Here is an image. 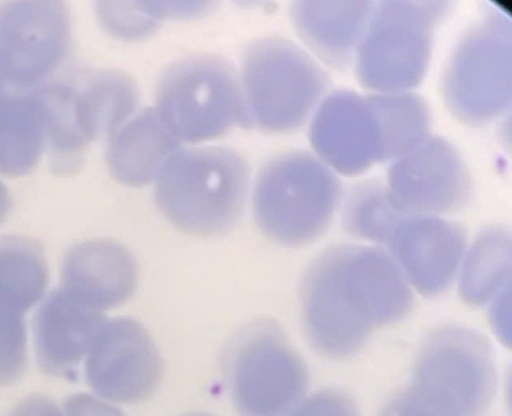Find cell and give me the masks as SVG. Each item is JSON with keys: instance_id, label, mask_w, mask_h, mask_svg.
<instances>
[{"instance_id": "cell-9", "label": "cell", "mask_w": 512, "mask_h": 416, "mask_svg": "<svg viewBox=\"0 0 512 416\" xmlns=\"http://www.w3.org/2000/svg\"><path fill=\"white\" fill-rule=\"evenodd\" d=\"M413 379L443 389L479 415L489 404L496 387L491 348L471 329L441 327L423 343Z\"/></svg>"}, {"instance_id": "cell-8", "label": "cell", "mask_w": 512, "mask_h": 416, "mask_svg": "<svg viewBox=\"0 0 512 416\" xmlns=\"http://www.w3.org/2000/svg\"><path fill=\"white\" fill-rule=\"evenodd\" d=\"M86 379L101 397L122 403L153 394L163 372L161 355L148 331L129 317L107 321L86 360Z\"/></svg>"}, {"instance_id": "cell-25", "label": "cell", "mask_w": 512, "mask_h": 416, "mask_svg": "<svg viewBox=\"0 0 512 416\" xmlns=\"http://www.w3.org/2000/svg\"><path fill=\"white\" fill-rule=\"evenodd\" d=\"M11 416H64V414L50 399L33 396L21 402Z\"/></svg>"}, {"instance_id": "cell-13", "label": "cell", "mask_w": 512, "mask_h": 416, "mask_svg": "<svg viewBox=\"0 0 512 416\" xmlns=\"http://www.w3.org/2000/svg\"><path fill=\"white\" fill-rule=\"evenodd\" d=\"M106 322L101 312L86 307L61 288L52 293L34 321L35 347L42 370L72 377Z\"/></svg>"}, {"instance_id": "cell-16", "label": "cell", "mask_w": 512, "mask_h": 416, "mask_svg": "<svg viewBox=\"0 0 512 416\" xmlns=\"http://www.w3.org/2000/svg\"><path fill=\"white\" fill-rule=\"evenodd\" d=\"M46 144L44 118L35 94L5 95L0 101V173L10 177L30 173Z\"/></svg>"}, {"instance_id": "cell-1", "label": "cell", "mask_w": 512, "mask_h": 416, "mask_svg": "<svg viewBox=\"0 0 512 416\" xmlns=\"http://www.w3.org/2000/svg\"><path fill=\"white\" fill-rule=\"evenodd\" d=\"M306 336L318 352L347 357L378 328L404 318L413 295L398 265L383 251L345 245L322 253L301 284Z\"/></svg>"}, {"instance_id": "cell-2", "label": "cell", "mask_w": 512, "mask_h": 416, "mask_svg": "<svg viewBox=\"0 0 512 416\" xmlns=\"http://www.w3.org/2000/svg\"><path fill=\"white\" fill-rule=\"evenodd\" d=\"M154 186L160 212L183 232L217 237L239 222L249 189V167L234 149L208 146L176 151Z\"/></svg>"}, {"instance_id": "cell-6", "label": "cell", "mask_w": 512, "mask_h": 416, "mask_svg": "<svg viewBox=\"0 0 512 416\" xmlns=\"http://www.w3.org/2000/svg\"><path fill=\"white\" fill-rule=\"evenodd\" d=\"M323 171L303 152L269 160L253 191L254 220L260 231L285 246L304 245L326 228L335 197L323 189Z\"/></svg>"}, {"instance_id": "cell-14", "label": "cell", "mask_w": 512, "mask_h": 416, "mask_svg": "<svg viewBox=\"0 0 512 416\" xmlns=\"http://www.w3.org/2000/svg\"><path fill=\"white\" fill-rule=\"evenodd\" d=\"M180 142L157 110L146 107L108 139L105 156L108 170L123 185L145 186L180 149Z\"/></svg>"}, {"instance_id": "cell-11", "label": "cell", "mask_w": 512, "mask_h": 416, "mask_svg": "<svg viewBox=\"0 0 512 416\" xmlns=\"http://www.w3.org/2000/svg\"><path fill=\"white\" fill-rule=\"evenodd\" d=\"M386 242L404 276L426 296L448 288L465 249L460 227L430 217L401 218Z\"/></svg>"}, {"instance_id": "cell-18", "label": "cell", "mask_w": 512, "mask_h": 416, "mask_svg": "<svg viewBox=\"0 0 512 416\" xmlns=\"http://www.w3.org/2000/svg\"><path fill=\"white\" fill-rule=\"evenodd\" d=\"M44 118L47 144H50L55 158L69 160L89 144L80 125L77 112V88L64 85H50L34 92Z\"/></svg>"}, {"instance_id": "cell-26", "label": "cell", "mask_w": 512, "mask_h": 416, "mask_svg": "<svg viewBox=\"0 0 512 416\" xmlns=\"http://www.w3.org/2000/svg\"><path fill=\"white\" fill-rule=\"evenodd\" d=\"M5 83H6L5 80L3 79V77L0 74V101L6 95L5 92H4V85H5Z\"/></svg>"}, {"instance_id": "cell-24", "label": "cell", "mask_w": 512, "mask_h": 416, "mask_svg": "<svg viewBox=\"0 0 512 416\" xmlns=\"http://www.w3.org/2000/svg\"><path fill=\"white\" fill-rule=\"evenodd\" d=\"M490 322L503 343L510 342V284L506 285L494 298L490 308Z\"/></svg>"}, {"instance_id": "cell-5", "label": "cell", "mask_w": 512, "mask_h": 416, "mask_svg": "<svg viewBox=\"0 0 512 416\" xmlns=\"http://www.w3.org/2000/svg\"><path fill=\"white\" fill-rule=\"evenodd\" d=\"M240 85L244 127L266 132L298 128L313 106L321 78L309 57L290 41H253L242 57Z\"/></svg>"}, {"instance_id": "cell-20", "label": "cell", "mask_w": 512, "mask_h": 416, "mask_svg": "<svg viewBox=\"0 0 512 416\" xmlns=\"http://www.w3.org/2000/svg\"><path fill=\"white\" fill-rule=\"evenodd\" d=\"M379 416H473L440 390L416 381L395 395Z\"/></svg>"}, {"instance_id": "cell-12", "label": "cell", "mask_w": 512, "mask_h": 416, "mask_svg": "<svg viewBox=\"0 0 512 416\" xmlns=\"http://www.w3.org/2000/svg\"><path fill=\"white\" fill-rule=\"evenodd\" d=\"M137 280L138 266L130 251L115 241L96 239L75 246L67 254L61 289L101 312L127 301Z\"/></svg>"}, {"instance_id": "cell-17", "label": "cell", "mask_w": 512, "mask_h": 416, "mask_svg": "<svg viewBox=\"0 0 512 416\" xmlns=\"http://www.w3.org/2000/svg\"><path fill=\"white\" fill-rule=\"evenodd\" d=\"M510 235L502 228L483 231L462 266L459 291L471 305H483L510 284Z\"/></svg>"}, {"instance_id": "cell-10", "label": "cell", "mask_w": 512, "mask_h": 416, "mask_svg": "<svg viewBox=\"0 0 512 416\" xmlns=\"http://www.w3.org/2000/svg\"><path fill=\"white\" fill-rule=\"evenodd\" d=\"M48 279L40 246L23 237L0 239V386L16 381L27 363L25 314Z\"/></svg>"}, {"instance_id": "cell-7", "label": "cell", "mask_w": 512, "mask_h": 416, "mask_svg": "<svg viewBox=\"0 0 512 416\" xmlns=\"http://www.w3.org/2000/svg\"><path fill=\"white\" fill-rule=\"evenodd\" d=\"M70 42V15L60 1H14L0 5V74L29 86L62 62Z\"/></svg>"}, {"instance_id": "cell-27", "label": "cell", "mask_w": 512, "mask_h": 416, "mask_svg": "<svg viewBox=\"0 0 512 416\" xmlns=\"http://www.w3.org/2000/svg\"><path fill=\"white\" fill-rule=\"evenodd\" d=\"M184 416H211V415L203 414V413H191V414H187Z\"/></svg>"}, {"instance_id": "cell-22", "label": "cell", "mask_w": 512, "mask_h": 416, "mask_svg": "<svg viewBox=\"0 0 512 416\" xmlns=\"http://www.w3.org/2000/svg\"><path fill=\"white\" fill-rule=\"evenodd\" d=\"M152 11L164 19H190L212 11L217 2L206 1H148Z\"/></svg>"}, {"instance_id": "cell-15", "label": "cell", "mask_w": 512, "mask_h": 416, "mask_svg": "<svg viewBox=\"0 0 512 416\" xmlns=\"http://www.w3.org/2000/svg\"><path fill=\"white\" fill-rule=\"evenodd\" d=\"M138 100V86L130 75L118 70L90 75L77 89V112L89 143L109 139L134 114Z\"/></svg>"}, {"instance_id": "cell-3", "label": "cell", "mask_w": 512, "mask_h": 416, "mask_svg": "<svg viewBox=\"0 0 512 416\" xmlns=\"http://www.w3.org/2000/svg\"><path fill=\"white\" fill-rule=\"evenodd\" d=\"M222 366L240 416H284L308 384L303 360L270 319L239 329L224 350Z\"/></svg>"}, {"instance_id": "cell-19", "label": "cell", "mask_w": 512, "mask_h": 416, "mask_svg": "<svg viewBox=\"0 0 512 416\" xmlns=\"http://www.w3.org/2000/svg\"><path fill=\"white\" fill-rule=\"evenodd\" d=\"M96 18L111 36L128 41H140L155 33L160 19L148 2L98 1Z\"/></svg>"}, {"instance_id": "cell-4", "label": "cell", "mask_w": 512, "mask_h": 416, "mask_svg": "<svg viewBox=\"0 0 512 416\" xmlns=\"http://www.w3.org/2000/svg\"><path fill=\"white\" fill-rule=\"evenodd\" d=\"M155 98V109L180 141H206L236 125L244 127L240 79L235 67L218 55L174 61L161 74Z\"/></svg>"}, {"instance_id": "cell-23", "label": "cell", "mask_w": 512, "mask_h": 416, "mask_svg": "<svg viewBox=\"0 0 512 416\" xmlns=\"http://www.w3.org/2000/svg\"><path fill=\"white\" fill-rule=\"evenodd\" d=\"M64 416H125L118 408L88 394H76L65 403Z\"/></svg>"}, {"instance_id": "cell-21", "label": "cell", "mask_w": 512, "mask_h": 416, "mask_svg": "<svg viewBox=\"0 0 512 416\" xmlns=\"http://www.w3.org/2000/svg\"><path fill=\"white\" fill-rule=\"evenodd\" d=\"M290 416H358L351 399L336 390H322L304 400Z\"/></svg>"}]
</instances>
